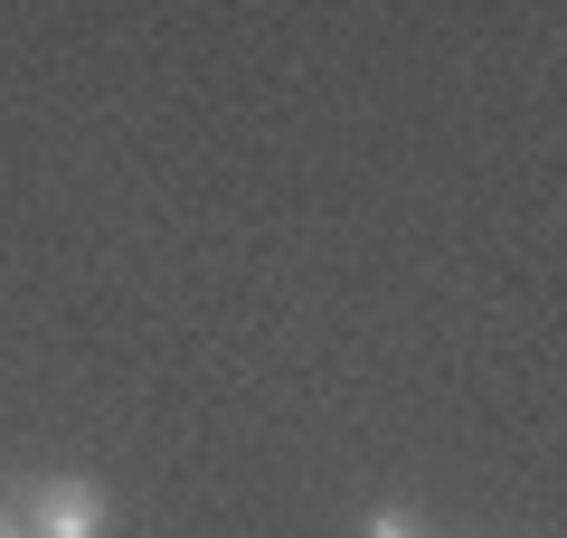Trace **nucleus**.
Wrapping results in <instances>:
<instances>
[{
	"label": "nucleus",
	"mask_w": 567,
	"mask_h": 538,
	"mask_svg": "<svg viewBox=\"0 0 567 538\" xmlns=\"http://www.w3.org/2000/svg\"><path fill=\"white\" fill-rule=\"evenodd\" d=\"M20 538H114V492L85 473H48L20 492Z\"/></svg>",
	"instance_id": "nucleus-1"
},
{
	"label": "nucleus",
	"mask_w": 567,
	"mask_h": 538,
	"mask_svg": "<svg viewBox=\"0 0 567 538\" xmlns=\"http://www.w3.org/2000/svg\"><path fill=\"white\" fill-rule=\"evenodd\" d=\"M369 538H425V510L416 500H379L369 510Z\"/></svg>",
	"instance_id": "nucleus-2"
},
{
	"label": "nucleus",
	"mask_w": 567,
	"mask_h": 538,
	"mask_svg": "<svg viewBox=\"0 0 567 538\" xmlns=\"http://www.w3.org/2000/svg\"><path fill=\"white\" fill-rule=\"evenodd\" d=\"M0 538H20V519H0Z\"/></svg>",
	"instance_id": "nucleus-3"
}]
</instances>
